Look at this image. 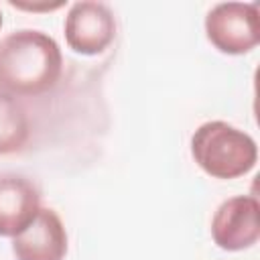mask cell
<instances>
[{
	"label": "cell",
	"mask_w": 260,
	"mask_h": 260,
	"mask_svg": "<svg viewBox=\"0 0 260 260\" xmlns=\"http://www.w3.org/2000/svg\"><path fill=\"white\" fill-rule=\"evenodd\" d=\"M63 71L59 43L32 28H20L0 41V89L12 95H41L51 91Z\"/></svg>",
	"instance_id": "cell-1"
},
{
	"label": "cell",
	"mask_w": 260,
	"mask_h": 260,
	"mask_svg": "<svg viewBox=\"0 0 260 260\" xmlns=\"http://www.w3.org/2000/svg\"><path fill=\"white\" fill-rule=\"evenodd\" d=\"M191 156L209 177L230 181L248 175L256 167L258 146L248 132L223 120H211L193 132Z\"/></svg>",
	"instance_id": "cell-2"
},
{
	"label": "cell",
	"mask_w": 260,
	"mask_h": 260,
	"mask_svg": "<svg viewBox=\"0 0 260 260\" xmlns=\"http://www.w3.org/2000/svg\"><path fill=\"white\" fill-rule=\"evenodd\" d=\"M205 37L223 55H246L260 43L258 2H219L205 16Z\"/></svg>",
	"instance_id": "cell-3"
},
{
	"label": "cell",
	"mask_w": 260,
	"mask_h": 260,
	"mask_svg": "<svg viewBox=\"0 0 260 260\" xmlns=\"http://www.w3.org/2000/svg\"><path fill=\"white\" fill-rule=\"evenodd\" d=\"M65 43L79 55H100L116 39V16L108 4L81 0L71 4L65 24Z\"/></svg>",
	"instance_id": "cell-4"
},
{
	"label": "cell",
	"mask_w": 260,
	"mask_h": 260,
	"mask_svg": "<svg viewBox=\"0 0 260 260\" xmlns=\"http://www.w3.org/2000/svg\"><path fill=\"white\" fill-rule=\"evenodd\" d=\"M260 203L254 195H236L219 203L211 217V238L225 252L252 248L260 238Z\"/></svg>",
	"instance_id": "cell-5"
},
{
	"label": "cell",
	"mask_w": 260,
	"mask_h": 260,
	"mask_svg": "<svg viewBox=\"0 0 260 260\" xmlns=\"http://www.w3.org/2000/svg\"><path fill=\"white\" fill-rule=\"evenodd\" d=\"M67 248V230L59 213L49 207H41L35 221L12 238L16 260H65Z\"/></svg>",
	"instance_id": "cell-6"
},
{
	"label": "cell",
	"mask_w": 260,
	"mask_h": 260,
	"mask_svg": "<svg viewBox=\"0 0 260 260\" xmlns=\"http://www.w3.org/2000/svg\"><path fill=\"white\" fill-rule=\"evenodd\" d=\"M41 211L37 185L16 173L0 175V236L14 238L24 232Z\"/></svg>",
	"instance_id": "cell-7"
},
{
	"label": "cell",
	"mask_w": 260,
	"mask_h": 260,
	"mask_svg": "<svg viewBox=\"0 0 260 260\" xmlns=\"http://www.w3.org/2000/svg\"><path fill=\"white\" fill-rule=\"evenodd\" d=\"M30 136V120L20 100L0 89V156L24 148Z\"/></svg>",
	"instance_id": "cell-8"
},
{
	"label": "cell",
	"mask_w": 260,
	"mask_h": 260,
	"mask_svg": "<svg viewBox=\"0 0 260 260\" xmlns=\"http://www.w3.org/2000/svg\"><path fill=\"white\" fill-rule=\"evenodd\" d=\"M10 6H16V8H22V10H57V8H61L63 6V2H55V4H49V2H45V4H24V2H10Z\"/></svg>",
	"instance_id": "cell-9"
},
{
	"label": "cell",
	"mask_w": 260,
	"mask_h": 260,
	"mask_svg": "<svg viewBox=\"0 0 260 260\" xmlns=\"http://www.w3.org/2000/svg\"><path fill=\"white\" fill-rule=\"evenodd\" d=\"M0 28H2V12H0Z\"/></svg>",
	"instance_id": "cell-10"
}]
</instances>
